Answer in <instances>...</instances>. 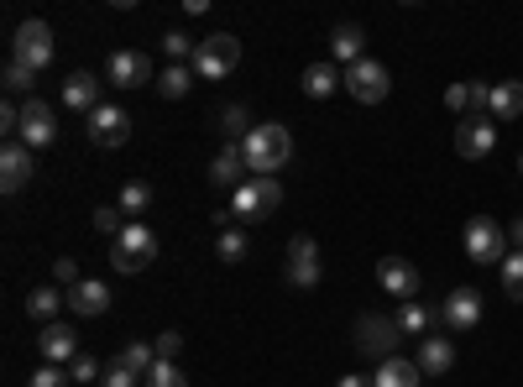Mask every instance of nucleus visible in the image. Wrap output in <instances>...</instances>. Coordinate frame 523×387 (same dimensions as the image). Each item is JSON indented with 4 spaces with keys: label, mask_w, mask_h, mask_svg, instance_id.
I'll use <instances>...</instances> for the list:
<instances>
[{
    "label": "nucleus",
    "mask_w": 523,
    "mask_h": 387,
    "mask_svg": "<svg viewBox=\"0 0 523 387\" xmlns=\"http://www.w3.org/2000/svg\"><path fill=\"white\" fill-rule=\"evenodd\" d=\"M398 320H388V314H361L356 320V351L372 356V361H388L398 356Z\"/></svg>",
    "instance_id": "6"
},
{
    "label": "nucleus",
    "mask_w": 523,
    "mask_h": 387,
    "mask_svg": "<svg viewBox=\"0 0 523 387\" xmlns=\"http://www.w3.org/2000/svg\"><path fill=\"white\" fill-rule=\"evenodd\" d=\"M440 314H445L450 330H476V325H482V293H476V288H456Z\"/></svg>",
    "instance_id": "15"
},
{
    "label": "nucleus",
    "mask_w": 523,
    "mask_h": 387,
    "mask_svg": "<svg viewBox=\"0 0 523 387\" xmlns=\"http://www.w3.org/2000/svg\"><path fill=\"white\" fill-rule=\"evenodd\" d=\"M121 210L126 215H147L152 210V184H147V178H131V184L121 189Z\"/></svg>",
    "instance_id": "29"
},
{
    "label": "nucleus",
    "mask_w": 523,
    "mask_h": 387,
    "mask_svg": "<svg viewBox=\"0 0 523 387\" xmlns=\"http://www.w3.org/2000/svg\"><path fill=\"white\" fill-rule=\"evenodd\" d=\"M241 157H246V168H252L257 178H278V168H288V157H293L288 126H283V121L252 126V136L241 142Z\"/></svg>",
    "instance_id": "1"
},
{
    "label": "nucleus",
    "mask_w": 523,
    "mask_h": 387,
    "mask_svg": "<svg viewBox=\"0 0 523 387\" xmlns=\"http://www.w3.org/2000/svg\"><path fill=\"white\" fill-rule=\"evenodd\" d=\"M53 278H58V283H84V278H79V262H74V257H58V262H53Z\"/></svg>",
    "instance_id": "43"
},
{
    "label": "nucleus",
    "mask_w": 523,
    "mask_h": 387,
    "mask_svg": "<svg viewBox=\"0 0 523 387\" xmlns=\"http://www.w3.org/2000/svg\"><path fill=\"white\" fill-rule=\"evenodd\" d=\"M335 387H377V382H372V377H361V372H351V377H340Z\"/></svg>",
    "instance_id": "45"
},
{
    "label": "nucleus",
    "mask_w": 523,
    "mask_h": 387,
    "mask_svg": "<svg viewBox=\"0 0 523 387\" xmlns=\"http://www.w3.org/2000/svg\"><path fill=\"white\" fill-rule=\"evenodd\" d=\"M492 147H497L492 116H461V126H456V152L466 157V163H476V157H492Z\"/></svg>",
    "instance_id": "9"
},
{
    "label": "nucleus",
    "mask_w": 523,
    "mask_h": 387,
    "mask_svg": "<svg viewBox=\"0 0 523 387\" xmlns=\"http://www.w3.org/2000/svg\"><path fill=\"white\" fill-rule=\"evenodd\" d=\"M100 387H136V372H126L121 361H110L105 377H100Z\"/></svg>",
    "instance_id": "41"
},
{
    "label": "nucleus",
    "mask_w": 523,
    "mask_h": 387,
    "mask_svg": "<svg viewBox=\"0 0 523 387\" xmlns=\"http://www.w3.org/2000/svg\"><path fill=\"white\" fill-rule=\"evenodd\" d=\"M194 68L189 63H168L163 68V74H157V95H163V100H184L189 95V89H194Z\"/></svg>",
    "instance_id": "24"
},
{
    "label": "nucleus",
    "mask_w": 523,
    "mask_h": 387,
    "mask_svg": "<svg viewBox=\"0 0 523 387\" xmlns=\"http://www.w3.org/2000/svg\"><path fill=\"white\" fill-rule=\"evenodd\" d=\"M445 105L456 110V116H471V84H450L445 89Z\"/></svg>",
    "instance_id": "39"
},
{
    "label": "nucleus",
    "mask_w": 523,
    "mask_h": 387,
    "mask_svg": "<svg viewBox=\"0 0 523 387\" xmlns=\"http://www.w3.org/2000/svg\"><path fill=\"white\" fill-rule=\"evenodd\" d=\"M419 361H403V356H388V361H382V367H377V387H419Z\"/></svg>",
    "instance_id": "23"
},
{
    "label": "nucleus",
    "mask_w": 523,
    "mask_h": 387,
    "mask_svg": "<svg viewBox=\"0 0 523 387\" xmlns=\"http://www.w3.org/2000/svg\"><path fill=\"white\" fill-rule=\"evenodd\" d=\"M340 84H346V79H340L330 63H309V68H304V95H309V100H330Z\"/></svg>",
    "instance_id": "25"
},
{
    "label": "nucleus",
    "mask_w": 523,
    "mask_h": 387,
    "mask_svg": "<svg viewBox=\"0 0 523 387\" xmlns=\"http://www.w3.org/2000/svg\"><path fill=\"white\" fill-rule=\"evenodd\" d=\"M142 382H147V387H189V377L178 372L173 361H157V367H152V372H147Z\"/></svg>",
    "instance_id": "33"
},
{
    "label": "nucleus",
    "mask_w": 523,
    "mask_h": 387,
    "mask_svg": "<svg viewBox=\"0 0 523 387\" xmlns=\"http://www.w3.org/2000/svg\"><path fill=\"white\" fill-rule=\"evenodd\" d=\"M283 204V184L278 178H246V184L231 194V215L236 220H267Z\"/></svg>",
    "instance_id": "4"
},
{
    "label": "nucleus",
    "mask_w": 523,
    "mask_h": 387,
    "mask_svg": "<svg viewBox=\"0 0 523 387\" xmlns=\"http://www.w3.org/2000/svg\"><path fill=\"white\" fill-rule=\"evenodd\" d=\"M513 241H518V252H523V215L513 220Z\"/></svg>",
    "instance_id": "46"
},
{
    "label": "nucleus",
    "mask_w": 523,
    "mask_h": 387,
    "mask_svg": "<svg viewBox=\"0 0 523 387\" xmlns=\"http://www.w3.org/2000/svg\"><path fill=\"white\" fill-rule=\"evenodd\" d=\"M377 283L388 288V293H398V299L408 304V299L419 293V267L403 262V257H382V262H377Z\"/></svg>",
    "instance_id": "14"
},
{
    "label": "nucleus",
    "mask_w": 523,
    "mask_h": 387,
    "mask_svg": "<svg viewBox=\"0 0 523 387\" xmlns=\"http://www.w3.org/2000/svg\"><path fill=\"white\" fill-rule=\"evenodd\" d=\"M466 257L482 262V267L508 262V236H503V225H497L492 215H471L466 220Z\"/></svg>",
    "instance_id": "5"
},
{
    "label": "nucleus",
    "mask_w": 523,
    "mask_h": 387,
    "mask_svg": "<svg viewBox=\"0 0 523 387\" xmlns=\"http://www.w3.org/2000/svg\"><path fill=\"white\" fill-rule=\"evenodd\" d=\"M27 387H68V377H63L58 367H37V372L27 377Z\"/></svg>",
    "instance_id": "42"
},
{
    "label": "nucleus",
    "mask_w": 523,
    "mask_h": 387,
    "mask_svg": "<svg viewBox=\"0 0 523 387\" xmlns=\"http://www.w3.org/2000/svg\"><path fill=\"white\" fill-rule=\"evenodd\" d=\"M126 136H131V116H126V110L100 105L95 116H89V142H95V147H121Z\"/></svg>",
    "instance_id": "13"
},
{
    "label": "nucleus",
    "mask_w": 523,
    "mask_h": 387,
    "mask_svg": "<svg viewBox=\"0 0 523 387\" xmlns=\"http://www.w3.org/2000/svg\"><path fill=\"white\" fill-rule=\"evenodd\" d=\"M32 173H37V163H32V147L11 142L6 152H0V189H6V194H21V189L32 184Z\"/></svg>",
    "instance_id": "12"
},
{
    "label": "nucleus",
    "mask_w": 523,
    "mask_h": 387,
    "mask_svg": "<svg viewBox=\"0 0 523 387\" xmlns=\"http://www.w3.org/2000/svg\"><path fill=\"white\" fill-rule=\"evenodd\" d=\"M288 262H320V246H314V236H304V231L293 236L288 241Z\"/></svg>",
    "instance_id": "37"
},
{
    "label": "nucleus",
    "mask_w": 523,
    "mask_h": 387,
    "mask_svg": "<svg viewBox=\"0 0 523 387\" xmlns=\"http://www.w3.org/2000/svg\"><path fill=\"white\" fill-rule=\"evenodd\" d=\"M178 346H184V335H178V330H163L152 351H157V361H173V356H178Z\"/></svg>",
    "instance_id": "40"
},
{
    "label": "nucleus",
    "mask_w": 523,
    "mask_h": 387,
    "mask_svg": "<svg viewBox=\"0 0 523 387\" xmlns=\"http://www.w3.org/2000/svg\"><path fill=\"white\" fill-rule=\"evenodd\" d=\"M105 74L116 89H142V84H152V58L136 53V48H121V53H110Z\"/></svg>",
    "instance_id": "10"
},
{
    "label": "nucleus",
    "mask_w": 523,
    "mask_h": 387,
    "mask_svg": "<svg viewBox=\"0 0 523 387\" xmlns=\"http://www.w3.org/2000/svg\"><path fill=\"white\" fill-rule=\"evenodd\" d=\"M215 252H220V262H241L246 252H252V246H246V236H241V231H220Z\"/></svg>",
    "instance_id": "34"
},
{
    "label": "nucleus",
    "mask_w": 523,
    "mask_h": 387,
    "mask_svg": "<svg viewBox=\"0 0 523 387\" xmlns=\"http://www.w3.org/2000/svg\"><path fill=\"white\" fill-rule=\"evenodd\" d=\"M68 377H74V382H100L105 372H100V361H95V356H84V351H79L74 361H68Z\"/></svg>",
    "instance_id": "36"
},
{
    "label": "nucleus",
    "mask_w": 523,
    "mask_h": 387,
    "mask_svg": "<svg viewBox=\"0 0 523 387\" xmlns=\"http://www.w3.org/2000/svg\"><path fill=\"white\" fill-rule=\"evenodd\" d=\"M32 79H37V74H32V68H21L16 58L6 63V89H11V95H27V89H32Z\"/></svg>",
    "instance_id": "38"
},
{
    "label": "nucleus",
    "mask_w": 523,
    "mask_h": 387,
    "mask_svg": "<svg viewBox=\"0 0 523 387\" xmlns=\"http://www.w3.org/2000/svg\"><path fill=\"white\" fill-rule=\"evenodd\" d=\"M398 330H403V335H424V330H429V309H424L419 299H408V304L398 309Z\"/></svg>",
    "instance_id": "30"
},
{
    "label": "nucleus",
    "mask_w": 523,
    "mask_h": 387,
    "mask_svg": "<svg viewBox=\"0 0 523 387\" xmlns=\"http://www.w3.org/2000/svg\"><path fill=\"white\" fill-rule=\"evenodd\" d=\"M346 89H351V100H361V105H382V100H388V89H393V79H388V68H382L377 58H361V63L346 68Z\"/></svg>",
    "instance_id": "8"
},
{
    "label": "nucleus",
    "mask_w": 523,
    "mask_h": 387,
    "mask_svg": "<svg viewBox=\"0 0 523 387\" xmlns=\"http://www.w3.org/2000/svg\"><path fill=\"white\" fill-rule=\"evenodd\" d=\"M518 173H523V157H518Z\"/></svg>",
    "instance_id": "47"
},
{
    "label": "nucleus",
    "mask_w": 523,
    "mask_h": 387,
    "mask_svg": "<svg viewBox=\"0 0 523 387\" xmlns=\"http://www.w3.org/2000/svg\"><path fill=\"white\" fill-rule=\"evenodd\" d=\"M68 309H74L79 320H100V314L110 309V288L100 278H84V283L68 288Z\"/></svg>",
    "instance_id": "16"
},
{
    "label": "nucleus",
    "mask_w": 523,
    "mask_h": 387,
    "mask_svg": "<svg viewBox=\"0 0 523 387\" xmlns=\"http://www.w3.org/2000/svg\"><path fill=\"white\" fill-rule=\"evenodd\" d=\"M0 131H6V136L16 131V136H21V110H16L11 100H6V105H0Z\"/></svg>",
    "instance_id": "44"
},
{
    "label": "nucleus",
    "mask_w": 523,
    "mask_h": 387,
    "mask_svg": "<svg viewBox=\"0 0 523 387\" xmlns=\"http://www.w3.org/2000/svg\"><path fill=\"white\" fill-rule=\"evenodd\" d=\"M100 89H105V84L89 74V68H79V74L63 79V105H68V110H89V116H95V110H100Z\"/></svg>",
    "instance_id": "17"
},
{
    "label": "nucleus",
    "mask_w": 523,
    "mask_h": 387,
    "mask_svg": "<svg viewBox=\"0 0 523 387\" xmlns=\"http://www.w3.org/2000/svg\"><path fill=\"white\" fill-rule=\"evenodd\" d=\"M116 361H121V367H126V372H136V377H147V372L157 367V351H152V346H142V340H131V346H121V356H116Z\"/></svg>",
    "instance_id": "27"
},
{
    "label": "nucleus",
    "mask_w": 523,
    "mask_h": 387,
    "mask_svg": "<svg viewBox=\"0 0 523 387\" xmlns=\"http://www.w3.org/2000/svg\"><path fill=\"white\" fill-rule=\"evenodd\" d=\"M110 262H116V272H147L157 262V231L142 220H131L116 236V246H110Z\"/></svg>",
    "instance_id": "2"
},
{
    "label": "nucleus",
    "mask_w": 523,
    "mask_h": 387,
    "mask_svg": "<svg viewBox=\"0 0 523 387\" xmlns=\"http://www.w3.org/2000/svg\"><path fill=\"white\" fill-rule=\"evenodd\" d=\"M95 231H105V236H121L126 231V210H121V204H105V210H95Z\"/></svg>",
    "instance_id": "35"
},
{
    "label": "nucleus",
    "mask_w": 523,
    "mask_h": 387,
    "mask_svg": "<svg viewBox=\"0 0 523 387\" xmlns=\"http://www.w3.org/2000/svg\"><path fill=\"white\" fill-rule=\"evenodd\" d=\"M37 346H42V356L48 361H74L79 351H74V330H68L63 320H53V325H42V335H37Z\"/></svg>",
    "instance_id": "20"
},
{
    "label": "nucleus",
    "mask_w": 523,
    "mask_h": 387,
    "mask_svg": "<svg viewBox=\"0 0 523 387\" xmlns=\"http://www.w3.org/2000/svg\"><path fill=\"white\" fill-rule=\"evenodd\" d=\"M325 267L320 262H288V288H320Z\"/></svg>",
    "instance_id": "31"
},
{
    "label": "nucleus",
    "mask_w": 523,
    "mask_h": 387,
    "mask_svg": "<svg viewBox=\"0 0 523 387\" xmlns=\"http://www.w3.org/2000/svg\"><path fill=\"white\" fill-rule=\"evenodd\" d=\"M450 367H456V346H450V335H424V346H419V372H424V377H445Z\"/></svg>",
    "instance_id": "18"
},
{
    "label": "nucleus",
    "mask_w": 523,
    "mask_h": 387,
    "mask_svg": "<svg viewBox=\"0 0 523 387\" xmlns=\"http://www.w3.org/2000/svg\"><path fill=\"white\" fill-rule=\"evenodd\" d=\"M236 63H241V42H236L231 32H215V37L199 42V53H194L189 68H194L199 79H231Z\"/></svg>",
    "instance_id": "3"
},
{
    "label": "nucleus",
    "mask_w": 523,
    "mask_h": 387,
    "mask_svg": "<svg viewBox=\"0 0 523 387\" xmlns=\"http://www.w3.org/2000/svg\"><path fill=\"white\" fill-rule=\"evenodd\" d=\"M503 293L523 304V252H508V262H503Z\"/></svg>",
    "instance_id": "32"
},
{
    "label": "nucleus",
    "mask_w": 523,
    "mask_h": 387,
    "mask_svg": "<svg viewBox=\"0 0 523 387\" xmlns=\"http://www.w3.org/2000/svg\"><path fill=\"white\" fill-rule=\"evenodd\" d=\"M53 136H58V126H53V105L48 100H27V105H21V147H48L53 142Z\"/></svg>",
    "instance_id": "11"
},
{
    "label": "nucleus",
    "mask_w": 523,
    "mask_h": 387,
    "mask_svg": "<svg viewBox=\"0 0 523 387\" xmlns=\"http://www.w3.org/2000/svg\"><path fill=\"white\" fill-rule=\"evenodd\" d=\"M220 131L231 136V147H241L246 136H252V116H246V105H225V116H220Z\"/></svg>",
    "instance_id": "28"
},
{
    "label": "nucleus",
    "mask_w": 523,
    "mask_h": 387,
    "mask_svg": "<svg viewBox=\"0 0 523 387\" xmlns=\"http://www.w3.org/2000/svg\"><path fill=\"white\" fill-rule=\"evenodd\" d=\"M241 168H246L241 147H225L215 163H210V184H220V189H231V194H236V189L246 184V173H241Z\"/></svg>",
    "instance_id": "19"
},
{
    "label": "nucleus",
    "mask_w": 523,
    "mask_h": 387,
    "mask_svg": "<svg viewBox=\"0 0 523 387\" xmlns=\"http://www.w3.org/2000/svg\"><path fill=\"white\" fill-rule=\"evenodd\" d=\"M361 42H367V32H361V27H351V21H340V27L330 32V53L351 68V63H361V58H367V53H361Z\"/></svg>",
    "instance_id": "22"
},
{
    "label": "nucleus",
    "mask_w": 523,
    "mask_h": 387,
    "mask_svg": "<svg viewBox=\"0 0 523 387\" xmlns=\"http://www.w3.org/2000/svg\"><path fill=\"white\" fill-rule=\"evenodd\" d=\"M492 121H513L523 116V84L518 79H503V84H492V110H487Z\"/></svg>",
    "instance_id": "21"
},
{
    "label": "nucleus",
    "mask_w": 523,
    "mask_h": 387,
    "mask_svg": "<svg viewBox=\"0 0 523 387\" xmlns=\"http://www.w3.org/2000/svg\"><path fill=\"white\" fill-rule=\"evenodd\" d=\"M63 304H68L63 288H32V293H27V314H32V320H42V325H53Z\"/></svg>",
    "instance_id": "26"
},
{
    "label": "nucleus",
    "mask_w": 523,
    "mask_h": 387,
    "mask_svg": "<svg viewBox=\"0 0 523 387\" xmlns=\"http://www.w3.org/2000/svg\"><path fill=\"white\" fill-rule=\"evenodd\" d=\"M16 63L42 74V68L53 63V27L48 21H21L16 27Z\"/></svg>",
    "instance_id": "7"
}]
</instances>
